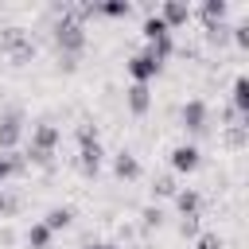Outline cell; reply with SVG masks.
<instances>
[{"label": "cell", "mask_w": 249, "mask_h": 249, "mask_svg": "<svg viewBox=\"0 0 249 249\" xmlns=\"http://www.w3.org/2000/svg\"><path fill=\"white\" fill-rule=\"evenodd\" d=\"M175 167H195V148H179L175 152Z\"/></svg>", "instance_id": "obj_1"}]
</instances>
